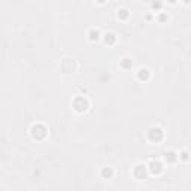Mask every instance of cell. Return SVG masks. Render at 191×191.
<instances>
[{"label":"cell","instance_id":"obj_9","mask_svg":"<svg viewBox=\"0 0 191 191\" xmlns=\"http://www.w3.org/2000/svg\"><path fill=\"white\" fill-rule=\"evenodd\" d=\"M100 175H102L103 179H111V178L114 176V170H112V167H103Z\"/></svg>","mask_w":191,"mask_h":191},{"label":"cell","instance_id":"obj_14","mask_svg":"<svg viewBox=\"0 0 191 191\" xmlns=\"http://www.w3.org/2000/svg\"><path fill=\"white\" fill-rule=\"evenodd\" d=\"M181 158H182V160H185V161H187V160H188V152H187V151H184L182 154H181Z\"/></svg>","mask_w":191,"mask_h":191},{"label":"cell","instance_id":"obj_3","mask_svg":"<svg viewBox=\"0 0 191 191\" xmlns=\"http://www.w3.org/2000/svg\"><path fill=\"white\" fill-rule=\"evenodd\" d=\"M37 134H41V139H43L46 136V128L42 124H34L32 127V136H33L34 139H37Z\"/></svg>","mask_w":191,"mask_h":191},{"label":"cell","instance_id":"obj_15","mask_svg":"<svg viewBox=\"0 0 191 191\" xmlns=\"http://www.w3.org/2000/svg\"><path fill=\"white\" fill-rule=\"evenodd\" d=\"M166 20H167V15H164V14H161V15L158 17V21H161V23H163V21H166Z\"/></svg>","mask_w":191,"mask_h":191},{"label":"cell","instance_id":"obj_8","mask_svg":"<svg viewBox=\"0 0 191 191\" xmlns=\"http://www.w3.org/2000/svg\"><path fill=\"white\" fill-rule=\"evenodd\" d=\"M103 42L106 43V45H114L116 42V36L114 33H106L103 34Z\"/></svg>","mask_w":191,"mask_h":191},{"label":"cell","instance_id":"obj_17","mask_svg":"<svg viewBox=\"0 0 191 191\" xmlns=\"http://www.w3.org/2000/svg\"><path fill=\"white\" fill-rule=\"evenodd\" d=\"M97 2H99V3H105L106 0H97Z\"/></svg>","mask_w":191,"mask_h":191},{"label":"cell","instance_id":"obj_12","mask_svg":"<svg viewBox=\"0 0 191 191\" xmlns=\"http://www.w3.org/2000/svg\"><path fill=\"white\" fill-rule=\"evenodd\" d=\"M132 64H133L132 58H128V57L121 58V67H124V69H128V67H132Z\"/></svg>","mask_w":191,"mask_h":191},{"label":"cell","instance_id":"obj_1","mask_svg":"<svg viewBox=\"0 0 191 191\" xmlns=\"http://www.w3.org/2000/svg\"><path fill=\"white\" fill-rule=\"evenodd\" d=\"M73 109H75L76 112H85L87 109H88V100L85 99L84 96H79V97H76L73 100Z\"/></svg>","mask_w":191,"mask_h":191},{"label":"cell","instance_id":"obj_6","mask_svg":"<svg viewBox=\"0 0 191 191\" xmlns=\"http://www.w3.org/2000/svg\"><path fill=\"white\" fill-rule=\"evenodd\" d=\"M150 76H151V72L148 69H145V67L137 70V79H139V81H148Z\"/></svg>","mask_w":191,"mask_h":191},{"label":"cell","instance_id":"obj_5","mask_svg":"<svg viewBox=\"0 0 191 191\" xmlns=\"http://www.w3.org/2000/svg\"><path fill=\"white\" fill-rule=\"evenodd\" d=\"M133 175H134V178H136V179H143V178H145V175H146V166L137 164V166L134 167Z\"/></svg>","mask_w":191,"mask_h":191},{"label":"cell","instance_id":"obj_13","mask_svg":"<svg viewBox=\"0 0 191 191\" xmlns=\"http://www.w3.org/2000/svg\"><path fill=\"white\" fill-rule=\"evenodd\" d=\"M151 8L154 9L155 12H158V11L161 9V2H158V0H155V2H152V5H151Z\"/></svg>","mask_w":191,"mask_h":191},{"label":"cell","instance_id":"obj_7","mask_svg":"<svg viewBox=\"0 0 191 191\" xmlns=\"http://www.w3.org/2000/svg\"><path fill=\"white\" fill-rule=\"evenodd\" d=\"M100 39V32L97 28H91L90 32H88V41L90 42H96Z\"/></svg>","mask_w":191,"mask_h":191},{"label":"cell","instance_id":"obj_16","mask_svg":"<svg viewBox=\"0 0 191 191\" xmlns=\"http://www.w3.org/2000/svg\"><path fill=\"white\" fill-rule=\"evenodd\" d=\"M167 2H169L170 5H175V3H176V0H167Z\"/></svg>","mask_w":191,"mask_h":191},{"label":"cell","instance_id":"obj_10","mask_svg":"<svg viewBox=\"0 0 191 191\" xmlns=\"http://www.w3.org/2000/svg\"><path fill=\"white\" fill-rule=\"evenodd\" d=\"M164 160H166L167 163H175L178 160V155H176V152H173V151H169V152H164Z\"/></svg>","mask_w":191,"mask_h":191},{"label":"cell","instance_id":"obj_11","mask_svg":"<svg viewBox=\"0 0 191 191\" xmlns=\"http://www.w3.org/2000/svg\"><path fill=\"white\" fill-rule=\"evenodd\" d=\"M128 17H130V12H128V9L123 8V9H119V11H118V18H119V20H127Z\"/></svg>","mask_w":191,"mask_h":191},{"label":"cell","instance_id":"obj_4","mask_svg":"<svg viewBox=\"0 0 191 191\" xmlns=\"http://www.w3.org/2000/svg\"><path fill=\"white\" fill-rule=\"evenodd\" d=\"M146 169H150V172L152 175H160L163 172V164L160 161H151L150 167H146Z\"/></svg>","mask_w":191,"mask_h":191},{"label":"cell","instance_id":"obj_18","mask_svg":"<svg viewBox=\"0 0 191 191\" xmlns=\"http://www.w3.org/2000/svg\"><path fill=\"white\" fill-rule=\"evenodd\" d=\"M184 3H187V5H188V3H190V0H184Z\"/></svg>","mask_w":191,"mask_h":191},{"label":"cell","instance_id":"obj_2","mask_svg":"<svg viewBox=\"0 0 191 191\" xmlns=\"http://www.w3.org/2000/svg\"><path fill=\"white\" fill-rule=\"evenodd\" d=\"M148 137H150L151 142H160L163 139V130L160 127H152L150 132H148Z\"/></svg>","mask_w":191,"mask_h":191}]
</instances>
